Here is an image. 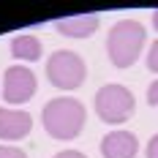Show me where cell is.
Here are the masks:
<instances>
[{
  "mask_svg": "<svg viewBox=\"0 0 158 158\" xmlns=\"http://www.w3.org/2000/svg\"><path fill=\"white\" fill-rule=\"evenodd\" d=\"M153 27H156V30H158V8H156V11H153Z\"/></svg>",
  "mask_w": 158,
  "mask_h": 158,
  "instance_id": "9a60e30c",
  "label": "cell"
},
{
  "mask_svg": "<svg viewBox=\"0 0 158 158\" xmlns=\"http://www.w3.org/2000/svg\"><path fill=\"white\" fill-rule=\"evenodd\" d=\"M35 74H33L27 65H11L6 68L3 74V101L11 104V106H19V104H27L33 95H35Z\"/></svg>",
  "mask_w": 158,
  "mask_h": 158,
  "instance_id": "5b68a950",
  "label": "cell"
},
{
  "mask_svg": "<svg viewBox=\"0 0 158 158\" xmlns=\"http://www.w3.org/2000/svg\"><path fill=\"white\" fill-rule=\"evenodd\" d=\"M144 156L147 158H158V134L147 142V150H144Z\"/></svg>",
  "mask_w": 158,
  "mask_h": 158,
  "instance_id": "4fadbf2b",
  "label": "cell"
},
{
  "mask_svg": "<svg viewBox=\"0 0 158 158\" xmlns=\"http://www.w3.org/2000/svg\"><path fill=\"white\" fill-rule=\"evenodd\" d=\"M33 128V117L25 109H6L0 106V139L6 142H16L25 139Z\"/></svg>",
  "mask_w": 158,
  "mask_h": 158,
  "instance_id": "52a82bcc",
  "label": "cell"
},
{
  "mask_svg": "<svg viewBox=\"0 0 158 158\" xmlns=\"http://www.w3.org/2000/svg\"><path fill=\"white\" fill-rule=\"evenodd\" d=\"M139 150V139L131 131H109L101 139V156L104 158H136Z\"/></svg>",
  "mask_w": 158,
  "mask_h": 158,
  "instance_id": "8992f818",
  "label": "cell"
},
{
  "mask_svg": "<svg viewBox=\"0 0 158 158\" xmlns=\"http://www.w3.org/2000/svg\"><path fill=\"white\" fill-rule=\"evenodd\" d=\"M136 98L126 85H104L95 93V114L109 123V126H123L134 114Z\"/></svg>",
  "mask_w": 158,
  "mask_h": 158,
  "instance_id": "3957f363",
  "label": "cell"
},
{
  "mask_svg": "<svg viewBox=\"0 0 158 158\" xmlns=\"http://www.w3.org/2000/svg\"><path fill=\"white\" fill-rule=\"evenodd\" d=\"M85 120H87L85 104L71 98V95H60V98L47 101L44 112H41V123L47 128V134L52 139H60V142L77 139L85 128Z\"/></svg>",
  "mask_w": 158,
  "mask_h": 158,
  "instance_id": "6da1fadb",
  "label": "cell"
},
{
  "mask_svg": "<svg viewBox=\"0 0 158 158\" xmlns=\"http://www.w3.org/2000/svg\"><path fill=\"white\" fill-rule=\"evenodd\" d=\"M101 25V16L98 14H77V16H63V19H55V30L65 35V38H87L93 35Z\"/></svg>",
  "mask_w": 158,
  "mask_h": 158,
  "instance_id": "ba28073f",
  "label": "cell"
},
{
  "mask_svg": "<svg viewBox=\"0 0 158 158\" xmlns=\"http://www.w3.org/2000/svg\"><path fill=\"white\" fill-rule=\"evenodd\" d=\"M55 158H87V156H85V153H79V150H60Z\"/></svg>",
  "mask_w": 158,
  "mask_h": 158,
  "instance_id": "5bb4252c",
  "label": "cell"
},
{
  "mask_svg": "<svg viewBox=\"0 0 158 158\" xmlns=\"http://www.w3.org/2000/svg\"><path fill=\"white\" fill-rule=\"evenodd\" d=\"M147 68H150L153 74H158V41H153V47L147 52Z\"/></svg>",
  "mask_w": 158,
  "mask_h": 158,
  "instance_id": "8fae6325",
  "label": "cell"
},
{
  "mask_svg": "<svg viewBox=\"0 0 158 158\" xmlns=\"http://www.w3.org/2000/svg\"><path fill=\"white\" fill-rule=\"evenodd\" d=\"M85 77H87V65L79 57L77 52L71 49H57L52 52L47 60V79L60 87V90H77L85 85Z\"/></svg>",
  "mask_w": 158,
  "mask_h": 158,
  "instance_id": "277c9868",
  "label": "cell"
},
{
  "mask_svg": "<svg viewBox=\"0 0 158 158\" xmlns=\"http://www.w3.org/2000/svg\"><path fill=\"white\" fill-rule=\"evenodd\" d=\"M41 55H44V47H41V41H38L35 35L22 33V35H14V38H11V57H14V60L35 63V60H41Z\"/></svg>",
  "mask_w": 158,
  "mask_h": 158,
  "instance_id": "9c48e42d",
  "label": "cell"
},
{
  "mask_svg": "<svg viewBox=\"0 0 158 158\" xmlns=\"http://www.w3.org/2000/svg\"><path fill=\"white\" fill-rule=\"evenodd\" d=\"M147 41V30L142 22L136 19H120L112 25L109 35H106V55L114 68H128L136 63V57L142 55V47Z\"/></svg>",
  "mask_w": 158,
  "mask_h": 158,
  "instance_id": "7a4b0ae2",
  "label": "cell"
},
{
  "mask_svg": "<svg viewBox=\"0 0 158 158\" xmlns=\"http://www.w3.org/2000/svg\"><path fill=\"white\" fill-rule=\"evenodd\" d=\"M147 104H150V106H158V79L147 87Z\"/></svg>",
  "mask_w": 158,
  "mask_h": 158,
  "instance_id": "7c38bea8",
  "label": "cell"
},
{
  "mask_svg": "<svg viewBox=\"0 0 158 158\" xmlns=\"http://www.w3.org/2000/svg\"><path fill=\"white\" fill-rule=\"evenodd\" d=\"M0 158H27L22 147H11V144H0Z\"/></svg>",
  "mask_w": 158,
  "mask_h": 158,
  "instance_id": "30bf717a",
  "label": "cell"
}]
</instances>
